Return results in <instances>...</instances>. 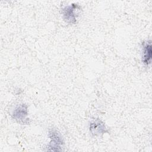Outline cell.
<instances>
[{
	"instance_id": "277c9868",
	"label": "cell",
	"mask_w": 152,
	"mask_h": 152,
	"mask_svg": "<svg viewBox=\"0 0 152 152\" xmlns=\"http://www.w3.org/2000/svg\"><path fill=\"white\" fill-rule=\"evenodd\" d=\"M89 130L91 134L94 136H100L109 131L104 123L99 119H96L90 122Z\"/></svg>"
},
{
	"instance_id": "6da1fadb",
	"label": "cell",
	"mask_w": 152,
	"mask_h": 152,
	"mask_svg": "<svg viewBox=\"0 0 152 152\" xmlns=\"http://www.w3.org/2000/svg\"><path fill=\"white\" fill-rule=\"evenodd\" d=\"M49 137L50 141L48 145L47 150L53 151H62L61 147L64 145V142L60 132L55 128H51L49 131Z\"/></svg>"
},
{
	"instance_id": "3957f363",
	"label": "cell",
	"mask_w": 152,
	"mask_h": 152,
	"mask_svg": "<svg viewBox=\"0 0 152 152\" xmlns=\"http://www.w3.org/2000/svg\"><path fill=\"white\" fill-rule=\"evenodd\" d=\"M28 116V106L24 103L18 105L13 110L12 116L17 122L21 124H28L29 118Z\"/></svg>"
},
{
	"instance_id": "7a4b0ae2",
	"label": "cell",
	"mask_w": 152,
	"mask_h": 152,
	"mask_svg": "<svg viewBox=\"0 0 152 152\" xmlns=\"http://www.w3.org/2000/svg\"><path fill=\"white\" fill-rule=\"evenodd\" d=\"M80 10V6L74 3L65 6L62 10L64 20L68 23L75 24Z\"/></svg>"
},
{
	"instance_id": "5b68a950",
	"label": "cell",
	"mask_w": 152,
	"mask_h": 152,
	"mask_svg": "<svg viewBox=\"0 0 152 152\" xmlns=\"http://www.w3.org/2000/svg\"><path fill=\"white\" fill-rule=\"evenodd\" d=\"M151 45L150 41L143 42L142 43V61L146 65L151 63Z\"/></svg>"
}]
</instances>
